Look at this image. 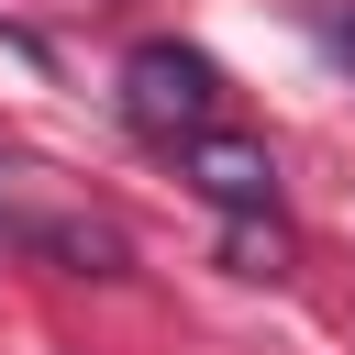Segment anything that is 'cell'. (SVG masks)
Instances as JSON below:
<instances>
[{"mask_svg":"<svg viewBox=\"0 0 355 355\" xmlns=\"http://www.w3.org/2000/svg\"><path fill=\"white\" fill-rule=\"evenodd\" d=\"M122 122L133 133H155V144H200V133H222V67L200 55V44H133L122 55Z\"/></svg>","mask_w":355,"mask_h":355,"instance_id":"6da1fadb","label":"cell"},{"mask_svg":"<svg viewBox=\"0 0 355 355\" xmlns=\"http://www.w3.org/2000/svg\"><path fill=\"white\" fill-rule=\"evenodd\" d=\"M189 155V189L211 200V211H233V222H255L266 200H277V155L255 144V133H200V144H178Z\"/></svg>","mask_w":355,"mask_h":355,"instance_id":"7a4b0ae2","label":"cell"},{"mask_svg":"<svg viewBox=\"0 0 355 355\" xmlns=\"http://www.w3.org/2000/svg\"><path fill=\"white\" fill-rule=\"evenodd\" d=\"M33 255H55L67 277H122V233L100 222V211H44V222H11Z\"/></svg>","mask_w":355,"mask_h":355,"instance_id":"3957f363","label":"cell"},{"mask_svg":"<svg viewBox=\"0 0 355 355\" xmlns=\"http://www.w3.org/2000/svg\"><path fill=\"white\" fill-rule=\"evenodd\" d=\"M222 255H233V277H288V233H277L266 211H255V222H233V244H222Z\"/></svg>","mask_w":355,"mask_h":355,"instance_id":"277c9868","label":"cell"},{"mask_svg":"<svg viewBox=\"0 0 355 355\" xmlns=\"http://www.w3.org/2000/svg\"><path fill=\"white\" fill-rule=\"evenodd\" d=\"M333 44H344V55H355V11H344V22H333Z\"/></svg>","mask_w":355,"mask_h":355,"instance_id":"5b68a950","label":"cell"},{"mask_svg":"<svg viewBox=\"0 0 355 355\" xmlns=\"http://www.w3.org/2000/svg\"><path fill=\"white\" fill-rule=\"evenodd\" d=\"M0 233H11V211H0Z\"/></svg>","mask_w":355,"mask_h":355,"instance_id":"8992f818","label":"cell"}]
</instances>
